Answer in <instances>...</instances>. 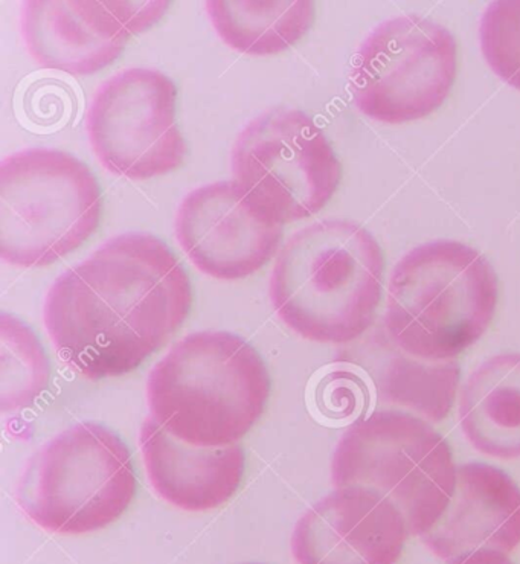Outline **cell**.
<instances>
[{"label": "cell", "mask_w": 520, "mask_h": 564, "mask_svg": "<svg viewBox=\"0 0 520 564\" xmlns=\"http://www.w3.org/2000/svg\"><path fill=\"white\" fill-rule=\"evenodd\" d=\"M383 272L382 248L364 226L319 221L297 230L278 253L270 301L304 339L351 344L375 325Z\"/></svg>", "instance_id": "cell-2"}, {"label": "cell", "mask_w": 520, "mask_h": 564, "mask_svg": "<svg viewBox=\"0 0 520 564\" xmlns=\"http://www.w3.org/2000/svg\"><path fill=\"white\" fill-rule=\"evenodd\" d=\"M193 288L172 249L150 234H122L66 270L45 301L59 357L89 380L130 375L188 319Z\"/></svg>", "instance_id": "cell-1"}, {"label": "cell", "mask_w": 520, "mask_h": 564, "mask_svg": "<svg viewBox=\"0 0 520 564\" xmlns=\"http://www.w3.org/2000/svg\"><path fill=\"white\" fill-rule=\"evenodd\" d=\"M272 389L263 357L243 337L198 332L170 349L147 381L159 426L196 447L243 440L264 414Z\"/></svg>", "instance_id": "cell-3"}, {"label": "cell", "mask_w": 520, "mask_h": 564, "mask_svg": "<svg viewBox=\"0 0 520 564\" xmlns=\"http://www.w3.org/2000/svg\"><path fill=\"white\" fill-rule=\"evenodd\" d=\"M422 539L447 562L483 550L510 554L520 545L518 484L499 467L463 464L446 511Z\"/></svg>", "instance_id": "cell-13"}, {"label": "cell", "mask_w": 520, "mask_h": 564, "mask_svg": "<svg viewBox=\"0 0 520 564\" xmlns=\"http://www.w3.org/2000/svg\"><path fill=\"white\" fill-rule=\"evenodd\" d=\"M448 564H514L507 554L498 551H476L463 557L452 560Z\"/></svg>", "instance_id": "cell-22"}, {"label": "cell", "mask_w": 520, "mask_h": 564, "mask_svg": "<svg viewBox=\"0 0 520 564\" xmlns=\"http://www.w3.org/2000/svg\"><path fill=\"white\" fill-rule=\"evenodd\" d=\"M51 361L42 340L25 322L0 315V409L6 414L25 411L45 394Z\"/></svg>", "instance_id": "cell-19"}, {"label": "cell", "mask_w": 520, "mask_h": 564, "mask_svg": "<svg viewBox=\"0 0 520 564\" xmlns=\"http://www.w3.org/2000/svg\"><path fill=\"white\" fill-rule=\"evenodd\" d=\"M178 245L205 275L243 280L277 256L283 226L268 225L246 206L231 182L192 191L178 206Z\"/></svg>", "instance_id": "cell-12"}, {"label": "cell", "mask_w": 520, "mask_h": 564, "mask_svg": "<svg viewBox=\"0 0 520 564\" xmlns=\"http://www.w3.org/2000/svg\"><path fill=\"white\" fill-rule=\"evenodd\" d=\"M458 74V43L432 20L403 15L369 34L356 55L349 89L365 117L397 126L446 102Z\"/></svg>", "instance_id": "cell-9"}, {"label": "cell", "mask_w": 520, "mask_h": 564, "mask_svg": "<svg viewBox=\"0 0 520 564\" xmlns=\"http://www.w3.org/2000/svg\"><path fill=\"white\" fill-rule=\"evenodd\" d=\"M456 478L446 438L429 421L403 411L383 409L357 420L333 455V486L380 492L402 511L409 535L419 538L442 519Z\"/></svg>", "instance_id": "cell-6"}, {"label": "cell", "mask_w": 520, "mask_h": 564, "mask_svg": "<svg viewBox=\"0 0 520 564\" xmlns=\"http://www.w3.org/2000/svg\"><path fill=\"white\" fill-rule=\"evenodd\" d=\"M141 451L154 491L184 511L216 510L243 482L246 456L240 444L208 448L174 438L153 416L141 427Z\"/></svg>", "instance_id": "cell-14"}, {"label": "cell", "mask_w": 520, "mask_h": 564, "mask_svg": "<svg viewBox=\"0 0 520 564\" xmlns=\"http://www.w3.org/2000/svg\"><path fill=\"white\" fill-rule=\"evenodd\" d=\"M22 34L40 66L75 77L106 69L127 45L107 22L101 2H25Z\"/></svg>", "instance_id": "cell-16"}, {"label": "cell", "mask_w": 520, "mask_h": 564, "mask_svg": "<svg viewBox=\"0 0 520 564\" xmlns=\"http://www.w3.org/2000/svg\"><path fill=\"white\" fill-rule=\"evenodd\" d=\"M481 50L488 66L520 90V2H494L481 19Z\"/></svg>", "instance_id": "cell-20"}, {"label": "cell", "mask_w": 520, "mask_h": 564, "mask_svg": "<svg viewBox=\"0 0 520 564\" xmlns=\"http://www.w3.org/2000/svg\"><path fill=\"white\" fill-rule=\"evenodd\" d=\"M409 538L407 520L380 492L336 488L297 520V564H397Z\"/></svg>", "instance_id": "cell-11"}, {"label": "cell", "mask_w": 520, "mask_h": 564, "mask_svg": "<svg viewBox=\"0 0 520 564\" xmlns=\"http://www.w3.org/2000/svg\"><path fill=\"white\" fill-rule=\"evenodd\" d=\"M336 361L365 372L379 406L409 412L429 423H442L454 408L459 365L416 359L397 347L384 327L345 345Z\"/></svg>", "instance_id": "cell-15"}, {"label": "cell", "mask_w": 520, "mask_h": 564, "mask_svg": "<svg viewBox=\"0 0 520 564\" xmlns=\"http://www.w3.org/2000/svg\"><path fill=\"white\" fill-rule=\"evenodd\" d=\"M177 87L154 69H129L99 87L87 112V137L105 169L147 181L184 164Z\"/></svg>", "instance_id": "cell-10"}, {"label": "cell", "mask_w": 520, "mask_h": 564, "mask_svg": "<svg viewBox=\"0 0 520 564\" xmlns=\"http://www.w3.org/2000/svg\"><path fill=\"white\" fill-rule=\"evenodd\" d=\"M248 564H257V563H248Z\"/></svg>", "instance_id": "cell-23"}, {"label": "cell", "mask_w": 520, "mask_h": 564, "mask_svg": "<svg viewBox=\"0 0 520 564\" xmlns=\"http://www.w3.org/2000/svg\"><path fill=\"white\" fill-rule=\"evenodd\" d=\"M226 45L241 54L277 55L297 45L315 23L313 2H206Z\"/></svg>", "instance_id": "cell-18"}, {"label": "cell", "mask_w": 520, "mask_h": 564, "mask_svg": "<svg viewBox=\"0 0 520 564\" xmlns=\"http://www.w3.org/2000/svg\"><path fill=\"white\" fill-rule=\"evenodd\" d=\"M138 491L132 453L101 424L79 423L34 453L19 506L43 530L82 535L121 519Z\"/></svg>", "instance_id": "cell-7"}, {"label": "cell", "mask_w": 520, "mask_h": 564, "mask_svg": "<svg viewBox=\"0 0 520 564\" xmlns=\"http://www.w3.org/2000/svg\"><path fill=\"white\" fill-rule=\"evenodd\" d=\"M101 188L85 162L55 149L11 154L0 165V257L46 268L97 232Z\"/></svg>", "instance_id": "cell-5"}, {"label": "cell", "mask_w": 520, "mask_h": 564, "mask_svg": "<svg viewBox=\"0 0 520 564\" xmlns=\"http://www.w3.org/2000/svg\"><path fill=\"white\" fill-rule=\"evenodd\" d=\"M232 184L261 221L284 226L315 216L343 182V164L323 130L301 110L275 107L238 134Z\"/></svg>", "instance_id": "cell-8"}, {"label": "cell", "mask_w": 520, "mask_h": 564, "mask_svg": "<svg viewBox=\"0 0 520 564\" xmlns=\"http://www.w3.org/2000/svg\"><path fill=\"white\" fill-rule=\"evenodd\" d=\"M498 297V275L481 252L455 240L431 241L392 270L384 332L416 359L454 360L486 335Z\"/></svg>", "instance_id": "cell-4"}, {"label": "cell", "mask_w": 520, "mask_h": 564, "mask_svg": "<svg viewBox=\"0 0 520 564\" xmlns=\"http://www.w3.org/2000/svg\"><path fill=\"white\" fill-rule=\"evenodd\" d=\"M362 379L351 375L348 371H336L335 375L328 376L321 387L319 400L323 411L328 415L348 416L356 411L359 403L365 399Z\"/></svg>", "instance_id": "cell-21"}, {"label": "cell", "mask_w": 520, "mask_h": 564, "mask_svg": "<svg viewBox=\"0 0 520 564\" xmlns=\"http://www.w3.org/2000/svg\"><path fill=\"white\" fill-rule=\"evenodd\" d=\"M459 421L472 446L499 459L520 458V352L484 361L464 384Z\"/></svg>", "instance_id": "cell-17"}]
</instances>
